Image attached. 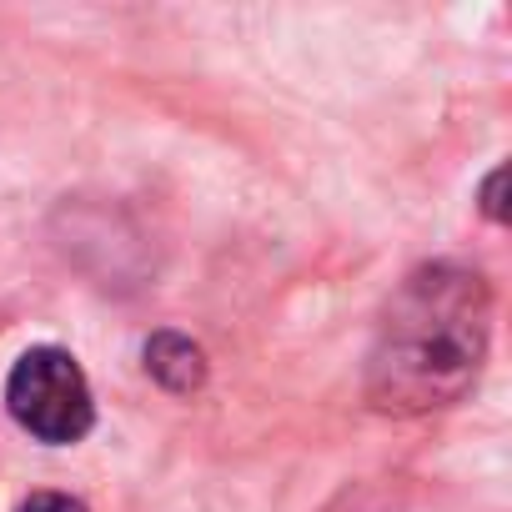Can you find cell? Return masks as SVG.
Segmentation results:
<instances>
[{
  "label": "cell",
  "mask_w": 512,
  "mask_h": 512,
  "mask_svg": "<svg viewBox=\"0 0 512 512\" xmlns=\"http://www.w3.org/2000/svg\"><path fill=\"white\" fill-rule=\"evenodd\" d=\"M502 181H507V171L497 166V171L487 176V186H482V211H487L492 221H502V216H507V206H502Z\"/></svg>",
  "instance_id": "5b68a950"
},
{
  "label": "cell",
  "mask_w": 512,
  "mask_h": 512,
  "mask_svg": "<svg viewBox=\"0 0 512 512\" xmlns=\"http://www.w3.org/2000/svg\"><path fill=\"white\" fill-rule=\"evenodd\" d=\"M6 407L11 417L41 437V442H81L96 422V402H91V382L76 367V357L66 347H31L16 357L11 377H6Z\"/></svg>",
  "instance_id": "7a4b0ae2"
},
{
  "label": "cell",
  "mask_w": 512,
  "mask_h": 512,
  "mask_svg": "<svg viewBox=\"0 0 512 512\" xmlns=\"http://www.w3.org/2000/svg\"><path fill=\"white\" fill-rule=\"evenodd\" d=\"M16 512H86L76 497H66V492H36V497H26Z\"/></svg>",
  "instance_id": "277c9868"
},
{
  "label": "cell",
  "mask_w": 512,
  "mask_h": 512,
  "mask_svg": "<svg viewBox=\"0 0 512 512\" xmlns=\"http://www.w3.org/2000/svg\"><path fill=\"white\" fill-rule=\"evenodd\" d=\"M492 292L472 267L437 262L412 272L382 307L367 352V397L382 412L452 407L482 372Z\"/></svg>",
  "instance_id": "6da1fadb"
},
{
  "label": "cell",
  "mask_w": 512,
  "mask_h": 512,
  "mask_svg": "<svg viewBox=\"0 0 512 512\" xmlns=\"http://www.w3.org/2000/svg\"><path fill=\"white\" fill-rule=\"evenodd\" d=\"M146 372L166 392H196L206 382V352L191 337H181V332H156L146 342Z\"/></svg>",
  "instance_id": "3957f363"
}]
</instances>
